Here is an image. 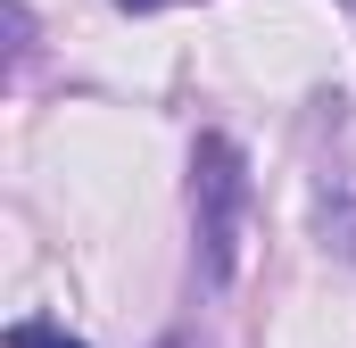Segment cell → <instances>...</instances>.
<instances>
[{
	"label": "cell",
	"mask_w": 356,
	"mask_h": 348,
	"mask_svg": "<svg viewBox=\"0 0 356 348\" xmlns=\"http://www.w3.org/2000/svg\"><path fill=\"white\" fill-rule=\"evenodd\" d=\"M8 348H83V340L58 332V324H42V315H25V324H8Z\"/></svg>",
	"instance_id": "7a4b0ae2"
},
{
	"label": "cell",
	"mask_w": 356,
	"mask_h": 348,
	"mask_svg": "<svg viewBox=\"0 0 356 348\" xmlns=\"http://www.w3.org/2000/svg\"><path fill=\"white\" fill-rule=\"evenodd\" d=\"M116 8H133V17H141V8H166V0H116Z\"/></svg>",
	"instance_id": "277c9868"
},
{
	"label": "cell",
	"mask_w": 356,
	"mask_h": 348,
	"mask_svg": "<svg viewBox=\"0 0 356 348\" xmlns=\"http://www.w3.org/2000/svg\"><path fill=\"white\" fill-rule=\"evenodd\" d=\"M8 42H17V58H25V42H33V17H25V0H8Z\"/></svg>",
	"instance_id": "3957f363"
},
{
	"label": "cell",
	"mask_w": 356,
	"mask_h": 348,
	"mask_svg": "<svg viewBox=\"0 0 356 348\" xmlns=\"http://www.w3.org/2000/svg\"><path fill=\"white\" fill-rule=\"evenodd\" d=\"M241 241H249V158L232 133H199L191 150V258L207 290L241 282Z\"/></svg>",
	"instance_id": "6da1fadb"
}]
</instances>
